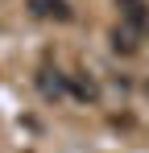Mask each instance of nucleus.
Segmentation results:
<instances>
[{
	"label": "nucleus",
	"instance_id": "obj_3",
	"mask_svg": "<svg viewBox=\"0 0 149 153\" xmlns=\"http://www.w3.org/2000/svg\"><path fill=\"white\" fill-rule=\"evenodd\" d=\"M37 91H42L46 100H62V95H66V75H58L54 66H42V71H37Z\"/></svg>",
	"mask_w": 149,
	"mask_h": 153
},
{
	"label": "nucleus",
	"instance_id": "obj_1",
	"mask_svg": "<svg viewBox=\"0 0 149 153\" xmlns=\"http://www.w3.org/2000/svg\"><path fill=\"white\" fill-rule=\"evenodd\" d=\"M120 8V25H128L137 37H149V4L145 0H116Z\"/></svg>",
	"mask_w": 149,
	"mask_h": 153
},
{
	"label": "nucleus",
	"instance_id": "obj_2",
	"mask_svg": "<svg viewBox=\"0 0 149 153\" xmlns=\"http://www.w3.org/2000/svg\"><path fill=\"white\" fill-rule=\"evenodd\" d=\"M29 13L37 21H71V4L66 0H29Z\"/></svg>",
	"mask_w": 149,
	"mask_h": 153
},
{
	"label": "nucleus",
	"instance_id": "obj_4",
	"mask_svg": "<svg viewBox=\"0 0 149 153\" xmlns=\"http://www.w3.org/2000/svg\"><path fill=\"white\" fill-rule=\"evenodd\" d=\"M141 42H145V37H137L128 25H116V33H112V46H116L120 54H137V50H141Z\"/></svg>",
	"mask_w": 149,
	"mask_h": 153
},
{
	"label": "nucleus",
	"instance_id": "obj_5",
	"mask_svg": "<svg viewBox=\"0 0 149 153\" xmlns=\"http://www.w3.org/2000/svg\"><path fill=\"white\" fill-rule=\"evenodd\" d=\"M71 87H74V95H79V100H95V83H91V79H74Z\"/></svg>",
	"mask_w": 149,
	"mask_h": 153
}]
</instances>
